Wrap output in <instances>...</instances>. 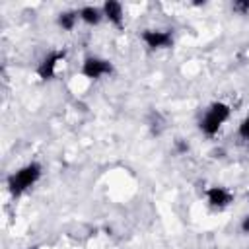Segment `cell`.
<instances>
[{
    "mask_svg": "<svg viewBox=\"0 0 249 249\" xmlns=\"http://www.w3.org/2000/svg\"><path fill=\"white\" fill-rule=\"evenodd\" d=\"M177 150H179V152H187V150H189V146H187L185 142H177Z\"/></svg>",
    "mask_w": 249,
    "mask_h": 249,
    "instance_id": "13",
    "label": "cell"
},
{
    "mask_svg": "<svg viewBox=\"0 0 249 249\" xmlns=\"http://www.w3.org/2000/svg\"><path fill=\"white\" fill-rule=\"evenodd\" d=\"M29 249H35V247H29Z\"/></svg>",
    "mask_w": 249,
    "mask_h": 249,
    "instance_id": "14",
    "label": "cell"
},
{
    "mask_svg": "<svg viewBox=\"0 0 249 249\" xmlns=\"http://www.w3.org/2000/svg\"><path fill=\"white\" fill-rule=\"evenodd\" d=\"M142 41L150 49H169L173 47V33L167 29H144L142 31Z\"/></svg>",
    "mask_w": 249,
    "mask_h": 249,
    "instance_id": "4",
    "label": "cell"
},
{
    "mask_svg": "<svg viewBox=\"0 0 249 249\" xmlns=\"http://www.w3.org/2000/svg\"><path fill=\"white\" fill-rule=\"evenodd\" d=\"M237 132H239V136H241V138L249 140V115L239 123V130H237Z\"/></svg>",
    "mask_w": 249,
    "mask_h": 249,
    "instance_id": "11",
    "label": "cell"
},
{
    "mask_svg": "<svg viewBox=\"0 0 249 249\" xmlns=\"http://www.w3.org/2000/svg\"><path fill=\"white\" fill-rule=\"evenodd\" d=\"M230 115H231V109H230L228 103H224V101H214V103L206 109L204 117L200 119V130H202L206 136L218 134V130H220L222 124L230 119Z\"/></svg>",
    "mask_w": 249,
    "mask_h": 249,
    "instance_id": "2",
    "label": "cell"
},
{
    "mask_svg": "<svg viewBox=\"0 0 249 249\" xmlns=\"http://www.w3.org/2000/svg\"><path fill=\"white\" fill-rule=\"evenodd\" d=\"M66 58V53L64 51H53L49 53L37 66V76L41 80H51L54 74H56V68L60 66V62Z\"/></svg>",
    "mask_w": 249,
    "mask_h": 249,
    "instance_id": "5",
    "label": "cell"
},
{
    "mask_svg": "<svg viewBox=\"0 0 249 249\" xmlns=\"http://www.w3.org/2000/svg\"><path fill=\"white\" fill-rule=\"evenodd\" d=\"M41 173H43V167L37 161H31V163L19 167L16 173H12L8 177V189H10L12 196H19L27 189H31L41 179Z\"/></svg>",
    "mask_w": 249,
    "mask_h": 249,
    "instance_id": "1",
    "label": "cell"
},
{
    "mask_svg": "<svg viewBox=\"0 0 249 249\" xmlns=\"http://www.w3.org/2000/svg\"><path fill=\"white\" fill-rule=\"evenodd\" d=\"M101 10H103V18H107L109 23H113L115 27H123L124 25V10H123L121 2L107 0Z\"/></svg>",
    "mask_w": 249,
    "mask_h": 249,
    "instance_id": "7",
    "label": "cell"
},
{
    "mask_svg": "<svg viewBox=\"0 0 249 249\" xmlns=\"http://www.w3.org/2000/svg\"><path fill=\"white\" fill-rule=\"evenodd\" d=\"M113 72V64L101 56H86L82 62V74L88 80H99Z\"/></svg>",
    "mask_w": 249,
    "mask_h": 249,
    "instance_id": "3",
    "label": "cell"
},
{
    "mask_svg": "<svg viewBox=\"0 0 249 249\" xmlns=\"http://www.w3.org/2000/svg\"><path fill=\"white\" fill-rule=\"evenodd\" d=\"M78 19H80L78 12H76V10H68V12H62V14L58 16V19H56V21H58V25H60L64 31H72Z\"/></svg>",
    "mask_w": 249,
    "mask_h": 249,
    "instance_id": "9",
    "label": "cell"
},
{
    "mask_svg": "<svg viewBox=\"0 0 249 249\" xmlns=\"http://www.w3.org/2000/svg\"><path fill=\"white\" fill-rule=\"evenodd\" d=\"M206 200H208V204H210L212 208L222 210V208H226V206L233 200V195H231L226 187H210V189L206 191Z\"/></svg>",
    "mask_w": 249,
    "mask_h": 249,
    "instance_id": "6",
    "label": "cell"
},
{
    "mask_svg": "<svg viewBox=\"0 0 249 249\" xmlns=\"http://www.w3.org/2000/svg\"><path fill=\"white\" fill-rule=\"evenodd\" d=\"M78 16H80V19H82L84 23H88V25H97V23L101 21V18H103V10H99V8H95V6H84V8L78 10Z\"/></svg>",
    "mask_w": 249,
    "mask_h": 249,
    "instance_id": "8",
    "label": "cell"
},
{
    "mask_svg": "<svg viewBox=\"0 0 249 249\" xmlns=\"http://www.w3.org/2000/svg\"><path fill=\"white\" fill-rule=\"evenodd\" d=\"M231 10L235 12V14H249V0H237V2H233L231 4Z\"/></svg>",
    "mask_w": 249,
    "mask_h": 249,
    "instance_id": "10",
    "label": "cell"
},
{
    "mask_svg": "<svg viewBox=\"0 0 249 249\" xmlns=\"http://www.w3.org/2000/svg\"><path fill=\"white\" fill-rule=\"evenodd\" d=\"M241 231H243V233H249V216H245V218L241 220Z\"/></svg>",
    "mask_w": 249,
    "mask_h": 249,
    "instance_id": "12",
    "label": "cell"
}]
</instances>
